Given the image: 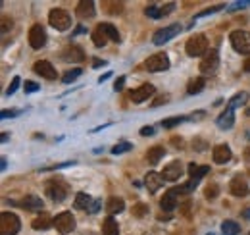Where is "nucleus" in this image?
Here are the masks:
<instances>
[{"mask_svg":"<svg viewBox=\"0 0 250 235\" xmlns=\"http://www.w3.org/2000/svg\"><path fill=\"white\" fill-rule=\"evenodd\" d=\"M49 23L56 31H67L71 27V16L64 8H54L49 14Z\"/></svg>","mask_w":250,"mask_h":235,"instance_id":"obj_1","label":"nucleus"},{"mask_svg":"<svg viewBox=\"0 0 250 235\" xmlns=\"http://www.w3.org/2000/svg\"><path fill=\"white\" fill-rule=\"evenodd\" d=\"M231 47L239 52V54H250V33L245 29H237L229 35Z\"/></svg>","mask_w":250,"mask_h":235,"instance_id":"obj_2","label":"nucleus"},{"mask_svg":"<svg viewBox=\"0 0 250 235\" xmlns=\"http://www.w3.org/2000/svg\"><path fill=\"white\" fill-rule=\"evenodd\" d=\"M19 228H21V222L14 212L0 214V235H16Z\"/></svg>","mask_w":250,"mask_h":235,"instance_id":"obj_3","label":"nucleus"},{"mask_svg":"<svg viewBox=\"0 0 250 235\" xmlns=\"http://www.w3.org/2000/svg\"><path fill=\"white\" fill-rule=\"evenodd\" d=\"M185 50H187V54L189 56H204L206 54V50H208V39L199 33V35H193L189 41H187V45H185Z\"/></svg>","mask_w":250,"mask_h":235,"instance_id":"obj_4","label":"nucleus"},{"mask_svg":"<svg viewBox=\"0 0 250 235\" xmlns=\"http://www.w3.org/2000/svg\"><path fill=\"white\" fill-rule=\"evenodd\" d=\"M183 31V27H181V23H171V25H167V27H164V29H158L156 33H154V37H152V43L154 45H166L167 41H171L173 37H177L179 33Z\"/></svg>","mask_w":250,"mask_h":235,"instance_id":"obj_5","label":"nucleus"},{"mask_svg":"<svg viewBox=\"0 0 250 235\" xmlns=\"http://www.w3.org/2000/svg\"><path fill=\"white\" fill-rule=\"evenodd\" d=\"M54 228L60 232L62 235L66 234H71L75 230V218L71 212H62L54 218Z\"/></svg>","mask_w":250,"mask_h":235,"instance_id":"obj_6","label":"nucleus"},{"mask_svg":"<svg viewBox=\"0 0 250 235\" xmlns=\"http://www.w3.org/2000/svg\"><path fill=\"white\" fill-rule=\"evenodd\" d=\"M12 206H21L29 212H41L43 210V199L37 195H25L21 201H10Z\"/></svg>","mask_w":250,"mask_h":235,"instance_id":"obj_7","label":"nucleus"},{"mask_svg":"<svg viewBox=\"0 0 250 235\" xmlns=\"http://www.w3.org/2000/svg\"><path fill=\"white\" fill-rule=\"evenodd\" d=\"M217 67H219V54H217V50L214 49V50H210L202 62H200V71L204 73V75H212V73H216L217 71Z\"/></svg>","mask_w":250,"mask_h":235,"instance_id":"obj_8","label":"nucleus"},{"mask_svg":"<svg viewBox=\"0 0 250 235\" xmlns=\"http://www.w3.org/2000/svg\"><path fill=\"white\" fill-rule=\"evenodd\" d=\"M145 67H147L149 71H152V73L166 71V69L169 67V58H167V54H164V52H158V54L150 56V58L145 62Z\"/></svg>","mask_w":250,"mask_h":235,"instance_id":"obj_9","label":"nucleus"},{"mask_svg":"<svg viewBox=\"0 0 250 235\" xmlns=\"http://www.w3.org/2000/svg\"><path fill=\"white\" fill-rule=\"evenodd\" d=\"M47 195L50 197V201H54V202H62V201L66 199V195H67V187H66L62 181L52 179V181L47 183Z\"/></svg>","mask_w":250,"mask_h":235,"instance_id":"obj_10","label":"nucleus"},{"mask_svg":"<svg viewBox=\"0 0 250 235\" xmlns=\"http://www.w3.org/2000/svg\"><path fill=\"white\" fill-rule=\"evenodd\" d=\"M181 193H183V189H181V187H173V189L166 191V195H164V197H162V201H160L162 210H166V212L175 210V206H177V201H179V195H181Z\"/></svg>","mask_w":250,"mask_h":235,"instance_id":"obj_11","label":"nucleus"},{"mask_svg":"<svg viewBox=\"0 0 250 235\" xmlns=\"http://www.w3.org/2000/svg\"><path fill=\"white\" fill-rule=\"evenodd\" d=\"M29 45L35 50H39V49H43L47 45V31L43 29V25H33L31 27V31H29Z\"/></svg>","mask_w":250,"mask_h":235,"instance_id":"obj_12","label":"nucleus"},{"mask_svg":"<svg viewBox=\"0 0 250 235\" xmlns=\"http://www.w3.org/2000/svg\"><path fill=\"white\" fill-rule=\"evenodd\" d=\"M33 71H35L37 75H41V77L49 79V81H54V79L58 77V75H56V69L52 67V64L47 62V60H39V62H35Z\"/></svg>","mask_w":250,"mask_h":235,"instance_id":"obj_13","label":"nucleus"},{"mask_svg":"<svg viewBox=\"0 0 250 235\" xmlns=\"http://www.w3.org/2000/svg\"><path fill=\"white\" fill-rule=\"evenodd\" d=\"M154 85H150V83H145V85H141L139 89H135L133 93H131V101L135 102V104H141V102H145V101H149L150 97L154 95Z\"/></svg>","mask_w":250,"mask_h":235,"instance_id":"obj_14","label":"nucleus"},{"mask_svg":"<svg viewBox=\"0 0 250 235\" xmlns=\"http://www.w3.org/2000/svg\"><path fill=\"white\" fill-rule=\"evenodd\" d=\"M229 191H231L233 197H239V199L249 197V193H250L249 183H247L243 177H235V179L231 181V185H229Z\"/></svg>","mask_w":250,"mask_h":235,"instance_id":"obj_15","label":"nucleus"},{"mask_svg":"<svg viewBox=\"0 0 250 235\" xmlns=\"http://www.w3.org/2000/svg\"><path fill=\"white\" fill-rule=\"evenodd\" d=\"M231 156H233V152H231L229 145H217V147H214L212 158H214L216 164H227L231 160Z\"/></svg>","mask_w":250,"mask_h":235,"instance_id":"obj_16","label":"nucleus"},{"mask_svg":"<svg viewBox=\"0 0 250 235\" xmlns=\"http://www.w3.org/2000/svg\"><path fill=\"white\" fill-rule=\"evenodd\" d=\"M162 176H164L166 181H177L179 177L183 176V164H181V162H177V160H173L171 164H167V166L164 168Z\"/></svg>","mask_w":250,"mask_h":235,"instance_id":"obj_17","label":"nucleus"},{"mask_svg":"<svg viewBox=\"0 0 250 235\" xmlns=\"http://www.w3.org/2000/svg\"><path fill=\"white\" fill-rule=\"evenodd\" d=\"M75 10H77L75 14H77L79 19H91V17H95V14H97L93 0H83V2H79Z\"/></svg>","mask_w":250,"mask_h":235,"instance_id":"obj_18","label":"nucleus"},{"mask_svg":"<svg viewBox=\"0 0 250 235\" xmlns=\"http://www.w3.org/2000/svg\"><path fill=\"white\" fill-rule=\"evenodd\" d=\"M164 176L162 174H158V172H149L147 176H145V185H147V189H149L150 193H156V191H160L162 189V185H164Z\"/></svg>","mask_w":250,"mask_h":235,"instance_id":"obj_19","label":"nucleus"},{"mask_svg":"<svg viewBox=\"0 0 250 235\" xmlns=\"http://www.w3.org/2000/svg\"><path fill=\"white\" fill-rule=\"evenodd\" d=\"M62 58L66 60V62H75V64H79V62H83V60H85V52H83V49H79V47L71 45V47L64 49Z\"/></svg>","mask_w":250,"mask_h":235,"instance_id":"obj_20","label":"nucleus"},{"mask_svg":"<svg viewBox=\"0 0 250 235\" xmlns=\"http://www.w3.org/2000/svg\"><path fill=\"white\" fill-rule=\"evenodd\" d=\"M233 123H235V110L225 108V110L219 114V118H217V127H221V129H231Z\"/></svg>","mask_w":250,"mask_h":235,"instance_id":"obj_21","label":"nucleus"},{"mask_svg":"<svg viewBox=\"0 0 250 235\" xmlns=\"http://www.w3.org/2000/svg\"><path fill=\"white\" fill-rule=\"evenodd\" d=\"M106 210H108L110 214H119V212H123V210H125V202H123V199H117V197L108 199V202H106Z\"/></svg>","mask_w":250,"mask_h":235,"instance_id":"obj_22","label":"nucleus"},{"mask_svg":"<svg viewBox=\"0 0 250 235\" xmlns=\"http://www.w3.org/2000/svg\"><path fill=\"white\" fill-rule=\"evenodd\" d=\"M93 202H95V201H93L87 193H77V195H75V202H73V206L89 212V208H91V204H93Z\"/></svg>","mask_w":250,"mask_h":235,"instance_id":"obj_23","label":"nucleus"},{"mask_svg":"<svg viewBox=\"0 0 250 235\" xmlns=\"http://www.w3.org/2000/svg\"><path fill=\"white\" fill-rule=\"evenodd\" d=\"M102 235H119V226H117V222L112 216H108L104 220V224H102Z\"/></svg>","mask_w":250,"mask_h":235,"instance_id":"obj_24","label":"nucleus"},{"mask_svg":"<svg viewBox=\"0 0 250 235\" xmlns=\"http://www.w3.org/2000/svg\"><path fill=\"white\" fill-rule=\"evenodd\" d=\"M164 154H166V149H164V147H160V145H156V147L149 149L147 158H149L150 164H158V162L164 158Z\"/></svg>","mask_w":250,"mask_h":235,"instance_id":"obj_25","label":"nucleus"},{"mask_svg":"<svg viewBox=\"0 0 250 235\" xmlns=\"http://www.w3.org/2000/svg\"><path fill=\"white\" fill-rule=\"evenodd\" d=\"M210 172V166H197V164H189V176L191 179H197L200 181L202 177Z\"/></svg>","mask_w":250,"mask_h":235,"instance_id":"obj_26","label":"nucleus"},{"mask_svg":"<svg viewBox=\"0 0 250 235\" xmlns=\"http://www.w3.org/2000/svg\"><path fill=\"white\" fill-rule=\"evenodd\" d=\"M247 101H249V93H237L231 101H229V104H227V108H231V110H235V108H239V106H245L247 104Z\"/></svg>","mask_w":250,"mask_h":235,"instance_id":"obj_27","label":"nucleus"},{"mask_svg":"<svg viewBox=\"0 0 250 235\" xmlns=\"http://www.w3.org/2000/svg\"><path fill=\"white\" fill-rule=\"evenodd\" d=\"M221 234L223 235H239L241 234V226H239L237 222H233V220H225V222L221 224Z\"/></svg>","mask_w":250,"mask_h":235,"instance_id":"obj_28","label":"nucleus"},{"mask_svg":"<svg viewBox=\"0 0 250 235\" xmlns=\"http://www.w3.org/2000/svg\"><path fill=\"white\" fill-rule=\"evenodd\" d=\"M99 27L102 29V31H104V35H106L110 41H114V43H119V33H117V29H116L112 23H100Z\"/></svg>","mask_w":250,"mask_h":235,"instance_id":"obj_29","label":"nucleus"},{"mask_svg":"<svg viewBox=\"0 0 250 235\" xmlns=\"http://www.w3.org/2000/svg\"><path fill=\"white\" fill-rule=\"evenodd\" d=\"M50 226H54V220H50L47 214H41V218H37L33 222V230H37V232H45Z\"/></svg>","mask_w":250,"mask_h":235,"instance_id":"obj_30","label":"nucleus"},{"mask_svg":"<svg viewBox=\"0 0 250 235\" xmlns=\"http://www.w3.org/2000/svg\"><path fill=\"white\" fill-rule=\"evenodd\" d=\"M204 85H206V79H204V77H197V79H193V81H189V87H187V93H189V95H199L200 91L204 89Z\"/></svg>","mask_w":250,"mask_h":235,"instance_id":"obj_31","label":"nucleus"},{"mask_svg":"<svg viewBox=\"0 0 250 235\" xmlns=\"http://www.w3.org/2000/svg\"><path fill=\"white\" fill-rule=\"evenodd\" d=\"M81 73H83V69H81V67H73V69H69V71H66V73H64L62 81H64V83H71V81H75Z\"/></svg>","mask_w":250,"mask_h":235,"instance_id":"obj_32","label":"nucleus"},{"mask_svg":"<svg viewBox=\"0 0 250 235\" xmlns=\"http://www.w3.org/2000/svg\"><path fill=\"white\" fill-rule=\"evenodd\" d=\"M93 43H95V47H104V45H106V43H108V37H106V35H104V31H102V29H97V31H95V33H93Z\"/></svg>","mask_w":250,"mask_h":235,"instance_id":"obj_33","label":"nucleus"},{"mask_svg":"<svg viewBox=\"0 0 250 235\" xmlns=\"http://www.w3.org/2000/svg\"><path fill=\"white\" fill-rule=\"evenodd\" d=\"M187 118L185 116H175V118H169V119H164L162 121V127H166V129H171V127H175V125H179V123H183Z\"/></svg>","mask_w":250,"mask_h":235,"instance_id":"obj_34","label":"nucleus"},{"mask_svg":"<svg viewBox=\"0 0 250 235\" xmlns=\"http://www.w3.org/2000/svg\"><path fill=\"white\" fill-rule=\"evenodd\" d=\"M219 10H227V6H225V4L212 6V8H208V10H204V12L197 14V16H195V19H199V17H206V16H210V14H216V12H219Z\"/></svg>","mask_w":250,"mask_h":235,"instance_id":"obj_35","label":"nucleus"},{"mask_svg":"<svg viewBox=\"0 0 250 235\" xmlns=\"http://www.w3.org/2000/svg\"><path fill=\"white\" fill-rule=\"evenodd\" d=\"M133 149V145L131 143H117L114 149H112V154H123V152H127V151H131Z\"/></svg>","mask_w":250,"mask_h":235,"instance_id":"obj_36","label":"nucleus"},{"mask_svg":"<svg viewBox=\"0 0 250 235\" xmlns=\"http://www.w3.org/2000/svg\"><path fill=\"white\" fill-rule=\"evenodd\" d=\"M241 8H250V0H239V2H233L227 6V12H237Z\"/></svg>","mask_w":250,"mask_h":235,"instance_id":"obj_37","label":"nucleus"},{"mask_svg":"<svg viewBox=\"0 0 250 235\" xmlns=\"http://www.w3.org/2000/svg\"><path fill=\"white\" fill-rule=\"evenodd\" d=\"M145 14H147L149 17H152V19H158V17H162V10H160V8H156L154 4H150V6H147Z\"/></svg>","mask_w":250,"mask_h":235,"instance_id":"obj_38","label":"nucleus"},{"mask_svg":"<svg viewBox=\"0 0 250 235\" xmlns=\"http://www.w3.org/2000/svg\"><path fill=\"white\" fill-rule=\"evenodd\" d=\"M19 83H21V79L16 75L14 79H12V83H10V87H8V91H6V95L10 97V95H14L16 91H17V87H19Z\"/></svg>","mask_w":250,"mask_h":235,"instance_id":"obj_39","label":"nucleus"},{"mask_svg":"<svg viewBox=\"0 0 250 235\" xmlns=\"http://www.w3.org/2000/svg\"><path fill=\"white\" fill-rule=\"evenodd\" d=\"M217 193H219V189H217V185H208V187H206V199H210V201H214V199L217 197Z\"/></svg>","mask_w":250,"mask_h":235,"instance_id":"obj_40","label":"nucleus"},{"mask_svg":"<svg viewBox=\"0 0 250 235\" xmlns=\"http://www.w3.org/2000/svg\"><path fill=\"white\" fill-rule=\"evenodd\" d=\"M23 89H25V93H37L41 87L35 83V81H25V85H23Z\"/></svg>","mask_w":250,"mask_h":235,"instance_id":"obj_41","label":"nucleus"},{"mask_svg":"<svg viewBox=\"0 0 250 235\" xmlns=\"http://www.w3.org/2000/svg\"><path fill=\"white\" fill-rule=\"evenodd\" d=\"M21 114V110H2L0 112V118L2 119H8V118H16V116H19Z\"/></svg>","mask_w":250,"mask_h":235,"instance_id":"obj_42","label":"nucleus"},{"mask_svg":"<svg viewBox=\"0 0 250 235\" xmlns=\"http://www.w3.org/2000/svg\"><path fill=\"white\" fill-rule=\"evenodd\" d=\"M100 208H102V201H100V199H95V202H93L91 208H89V214H97Z\"/></svg>","mask_w":250,"mask_h":235,"instance_id":"obj_43","label":"nucleus"},{"mask_svg":"<svg viewBox=\"0 0 250 235\" xmlns=\"http://www.w3.org/2000/svg\"><path fill=\"white\" fill-rule=\"evenodd\" d=\"M123 85H125V77L121 75V77H119V79H117V81L114 83V91H116V93H119V91H123Z\"/></svg>","mask_w":250,"mask_h":235,"instance_id":"obj_44","label":"nucleus"},{"mask_svg":"<svg viewBox=\"0 0 250 235\" xmlns=\"http://www.w3.org/2000/svg\"><path fill=\"white\" fill-rule=\"evenodd\" d=\"M173 8H175V4H173V2L166 4V6L162 8V16H167V14H171V12H173Z\"/></svg>","mask_w":250,"mask_h":235,"instance_id":"obj_45","label":"nucleus"},{"mask_svg":"<svg viewBox=\"0 0 250 235\" xmlns=\"http://www.w3.org/2000/svg\"><path fill=\"white\" fill-rule=\"evenodd\" d=\"M8 29H12V19H8V17H2V33H6Z\"/></svg>","mask_w":250,"mask_h":235,"instance_id":"obj_46","label":"nucleus"},{"mask_svg":"<svg viewBox=\"0 0 250 235\" xmlns=\"http://www.w3.org/2000/svg\"><path fill=\"white\" fill-rule=\"evenodd\" d=\"M106 6H110L112 10H110V14H121V4H106Z\"/></svg>","mask_w":250,"mask_h":235,"instance_id":"obj_47","label":"nucleus"},{"mask_svg":"<svg viewBox=\"0 0 250 235\" xmlns=\"http://www.w3.org/2000/svg\"><path fill=\"white\" fill-rule=\"evenodd\" d=\"M141 135H143V137H150V135H154V127H150V125L143 127V129H141Z\"/></svg>","mask_w":250,"mask_h":235,"instance_id":"obj_48","label":"nucleus"},{"mask_svg":"<svg viewBox=\"0 0 250 235\" xmlns=\"http://www.w3.org/2000/svg\"><path fill=\"white\" fill-rule=\"evenodd\" d=\"M135 214H137V216H143V214H145V204H137Z\"/></svg>","mask_w":250,"mask_h":235,"instance_id":"obj_49","label":"nucleus"},{"mask_svg":"<svg viewBox=\"0 0 250 235\" xmlns=\"http://www.w3.org/2000/svg\"><path fill=\"white\" fill-rule=\"evenodd\" d=\"M110 77H112V71H106L104 75H100L99 77V83H104V81H106V79H110Z\"/></svg>","mask_w":250,"mask_h":235,"instance_id":"obj_50","label":"nucleus"},{"mask_svg":"<svg viewBox=\"0 0 250 235\" xmlns=\"http://www.w3.org/2000/svg\"><path fill=\"white\" fill-rule=\"evenodd\" d=\"M166 102H167V97H160V99H156L154 106H160V104H166Z\"/></svg>","mask_w":250,"mask_h":235,"instance_id":"obj_51","label":"nucleus"},{"mask_svg":"<svg viewBox=\"0 0 250 235\" xmlns=\"http://www.w3.org/2000/svg\"><path fill=\"white\" fill-rule=\"evenodd\" d=\"M100 66H106L104 60H93V67H100Z\"/></svg>","mask_w":250,"mask_h":235,"instance_id":"obj_52","label":"nucleus"},{"mask_svg":"<svg viewBox=\"0 0 250 235\" xmlns=\"http://www.w3.org/2000/svg\"><path fill=\"white\" fill-rule=\"evenodd\" d=\"M243 69H245L247 73H250V58L245 60V66H243Z\"/></svg>","mask_w":250,"mask_h":235,"instance_id":"obj_53","label":"nucleus"},{"mask_svg":"<svg viewBox=\"0 0 250 235\" xmlns=\"http://www.w3.org/2000/svg\"><path fill=\"white\" fill-rule=\"evenodd\" d=\"M243 156H245V160H247V162H250V147L245 149V154H243Z\"/></svg>","mask_w":250,"mask_h":235,"instance_id":"obj_54","label":"nucleus"},{"mask_svg":"<svg viewBox=\"0 0 250 235\" xmlns=\"http://www.w3.org/2000/svg\"><path fill=\"white\" fill-rule=\"evenodd\" d=\"M243 218H247V220H250V208H247V210H243Z\"/></svg>","mask_w":250,"mask_h":235,"instance_id":"obj_55","label":"nucleus"},{"mask_svg":"<svg viewBox=\"0 0 250 235\" xmlns=\"http://www.w3.org/2000/svg\"><path fill=\"white\" fill-rule=\"evenodd\" d=\"M0 141H2V143H6V141H8V133H6V131L2 133V137H0Z\"/></svg>","mask_w":250,"mask_h":235,"instance_id":"obj_56","label":"nucleus"},{"mask_svg":"<svg viewBox=\"0 0 250 235\" xmlns=\"http://www.w3.org/2000/svg\"><path fill=\"white\" fill-rule=\"evenodd\" d=\"M77 33H85V27H77V29H75V35H77Z\"/></svg>","mask_w":250,"mask_h":235,"instance_id":"obj_57","label":"nucleus"},{"mask_svg":"<svg viewBox=\"0 0 250 235\" xmlns=\"http://www.w3.org/2000/svg\"><path fill=\"white\" fill-rule=\"evenodd\" d=\"M0 162H2V164H0V168H2V170H6V158H2Z\"/></svg>","mask_w":250,"mask_h":235,"instance_id":"obj_58","label":"nucleus"},{"mask_svg":"<svg viewBox=\"0 0 250 235\" xmlns=\"http://www.w3.org/2000/svg\"><path fill=\"white\" fill-rule=\"evenodd\" d=\"M208 235H214V234H208Z\"/></svg>","mask_w":250,"mask_h":235,"instance_id":"obj_59","label":"nucleus"},{"mask_svg":"<svg viewBox=\"0 0 250 235\" xmlns=\"http://www.w3.org/2000/svg\"><path fill=\"white\" fill-rule=\"evenodd\" d=\"M249 235H250V234H249Z\"/></svg>","mask_w":250,"mask_h":235,"instance_id":"obj_60","label":"nucleus"}]
</instances>
